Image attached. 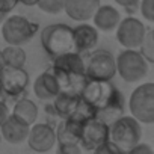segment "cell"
<instances>
[{
  "label": "cell",
  "instance_id": "52a82bcc",
  "mask_svg": "<svg viewBox=\"0 0 154 154\" xmlns=\"http://www.w3.org/2000/svg\"><path fill=\"white\" fill-rule=\"evenodd\" d=\"M85 72L89 80L109 82L116 75V57L107 50H94L85 60Z\"/></svg>",
  "mask_w": 154,
  "mask_h": 154
},
{
  "label": "cell",
  "instance_id": "f546056e",
  "mask_svg": "<svg viewBox=\"0 0 154 154\" xmlns=\"http://www.w3.org/2000/svg\"><path fill=\"white\" fill-rule=\"evenodd\" d=\"M115 3L121 8H125L127 11H134L140 5V0H115Z\"/></svg>",
  "mask_w": 154,
  "mask_h": 154
},
{
  "label": "cell",
  "instance_id": "9c48e42d",
  "mask_svg": "<svg viewBox=\"0 0 154 154\" xmlns=\"http://www.w3.org/2000/svg\"><path fill=\"white\" fill-rule=\"evenodd\" d=\"M110 139V127L98 118H92L82 125L80 146L86 151H95Z\"/></svg>",
  "mask_w": 154,
  "mask_h": 154
},
{
  "label": "cell",
  "instance_id": "e575fe53",
  "mask_svg": "<svg viewBox=\"0 0 154 154\" xmlns=\"http://www.w3.org/2000/svg\"><path fill=\"white\" fill-rule=\"evenodd\" d=\"M6 17H8L6 14H3V12H0V24H2V23L5 21V18H6Z\"/></svg>",
  "mask_w": 154,
  "mask_h": 154
},
{
  "label": "cell",
  "instance_id": "d4e9b609",
  "mask_svg": "<svg viewBox=\"0 0 154 154\" xmlns=\"http://www.w3.org/2000/svg\"><path fill=\"white\" fill-rule=\"evenodd\" d=\"M139 51L143 54V57L148 62L154 63V41H152V36H151V30L146 32V36H145L142 45L139 47Z\"/></svg>",
  "mask_w": 154,
  "mask_h": 154
},
{
  "label": "cell",
  "instance_id": "ffe728a7",
  "mask_svg": "<svg viewBox=\"0 0 154 154\" xmlns=\"http://www.w3.org/2000/svg\"><path fill=\"white\" fill-rule=\"evenodd\" d=\"M79 101H80V95L60 91V92L51 100L50 107L53 109V112H54V115H56L57 118L63 119V118L71 116V113L74 112L75 106L79 104Z\"/></svg>",
  "mask_w": 154,
  "mask_h": 154
},
{
  "label": "cell",
  "instance_id": "277c9868",
  "mask_svg": "<svg viewBox=\"0 0 154 154\" xmlns=\"http://www.w3.org/2000/svg\"><path fill=\"white\" fill-rule=\"evenodd\" d=\"M80 97L85 98L86 101H89L97 109V112L101 109H106L109 106L124 103L122 92L112 85V80L100 82V80H89L88 79Z\"/></svg>",
  "mask_w": 154,
  "mask_h": 154
},
{
  "label": "cell",
  "instance_id": "8992f818",
  "mask_svg": "<svg viewBox=\"0 0 154 154\" xmlns=\"http://www.w3.org/2000/svg\"><path fill=\"white\" fill-rule=\"evenodd\" d=\"M130 115L142 124H154V83L139 85L128 100Z\"/></svg>",
  "mask_w": 154,
  "mask_h": 154
},
{
  "label": "cell",
  "instance_id": "1f68e13d",
  "mask_svg": "<svg viewBox=\"0 0 154 154\" xmlns=\"http://www.w3.org/2000/svg\"><path fill=\"white\" fill-rule=\"evenodd\" d=\"M8 116H9V109H8L6 103H5L2 98H0V127H2L3 121H5Z\"/></svg>",
  "mask_w": 154,
  "mask_h": 154
},
{
  "label": "cell",
  "instance_id": "4fadbf2b",
  "mask_svg": "<svg viewBox=\"0 0 154 154\" xmlns=\"http://www.w3.org/2000/svg\"><path fill=\"white\" fill-rule=\"evenodd\" d=\"M72 35H74V48L79 53H86L94 50L100 38L98 29L88 23H82L72 27Z\"/></svg>",
  "mask_w": 154,
  "mask_h": 154
},
{
  "label": "cell",
  "instance_id": "cb8c5ba5",
  "mask_svg": "<svg viewBox=\"0 0 154 154\" xmlns=\"http://www.w3.org/2000/svg\"><path fill=\"white\" fill-rule=\"evenodd\" d=\"M36 6L45 14L57 15V14H60L63 11L65 0H38Z\"/></svg>",
  "mask_w": 154,
  "mask_h": 154
},
{
  "label": "cell",
  "instance_id": "6da1fadb",
  "mask_svg": "<svg viewBox=\"0 0 154 154\" xmlns=\"http://www.w3.org/2000/svg\"><path fill=\"white\" fill-rule=\"evenodd\" d=\"M41 45L44 51L51 57H57L63 53L72 51L74 48V35H72V27L57 23V24H50L41 30Z\"/></svg>",
  "mask_w": 154,
  "mask_h": 154
},
{
  "label": "cell",
  "instance_id": "74e56055",
  "mask_svg": "<svg viewBox=\"0 0 154 154\" xmlns=\"http://www.w3.org/2000/svg\"><path fill=\"white\" fill-rule=\"evenodd\" d=\"M18 3H21V0H18Z\"/></svg>",
  "mask_w": 154,
  "mask_h": 154
},
{
  "label": "cell",
  "instance_id": "603a6c76",
  "mask_svg": "<svg viewBox=\"0 0 154 154\" xmlns=\"http://www.w3.org/2000/svg\"><path fill=\"white\" fill-rule=\"evenodd\" d=\"M68 118H71V119H74V121H77V122H80V124H85L86 121H89V119H92V118H97V109H95L89 101H86L85 98L80 97L79 104L75 106L74 112H72L71 116H68Z\"/></svg>",
  "mask_w": 154,
  "mask_h": 154
},
{
  "label": "cell",
  "instance_id": "484cf974",
  "mask_svg": "<svg viewBox=\"0 0 154 154\" xmlns=\"http://www.w3.org/2000/svg\"><path fill=\"white\" fill-rule=\"evenodd\" d=\"M139 11L146 21L154 23V0H140Z\"/></svg>",
  "mask_w": 154,
  "mask_h": 154
},
{
  "label": "cell",
  "instance_id": "ba28073f",
  "mask_svg": "<svg viewBox=\"0 0 154 154\" xmlns=\"http://www.w3.org/2000/svg\"><path fill=\"white\" fill-rule=\"evenodd\" d=\"M146 27L134 17H127L116 27V39L124 48H139L146 36Z\"/></svg>",
  "mask_w": 154,
  "mask_h": 154
},
{
  "label": "cell",
  "instance_id": "83f0119b",
  "mask_svg": "<svg viewBox=\"0 0 154 154\" xmlns=\"http://www.w3.org/2000/svg\"><path fill=\"white\" fill-rule=\"evenodd\" d=\"M95 152H101V154H118V152H121V149L109 139L106 143H103L101 146H98L95 149Z\"/></svg>",
  "mask_w": 154,
  "mask_h": 154
},
{
  "label": "cell",
  "instance_id": "d6986e66",
  "mask_svg": "<svg viewBox=\"0 0 154 154\" xmlns=\"http://www.w3.org/2000/svg\"><path fill=\"white\" fill-rule=\"evenodd\" d=\"M51 69L69 71V72H85V59L79 51H68L53 59ZM86 74V72H85Z\"/></svg>",
  "mask_w": 154,
  "mask_h": 154
},
{
  "label": "cell",
  "instance_id": "f1b7e54d",
  "mask_svg": "<svg viewBox=\"0 0 154 154\" xmlns=\"http://www.w3.org/2000/svg\"><path fill=\"white\" fill-rule=\"evenodd\" d=\"M17 5H18V0H0V12L9 15Z\"/></svg>",
  "mask_w": 154,
  "mask_h": 154
},
{
  "label": "cell",
  "instance_id": "d6a6232c",
  "mask_svg": "<svg viewBox=\"0 0 154 154\" xmlns=\"http://www.w3.org/2000/svg\"><path fill=\"white\" fill-rule=\"evenodd\" d=\"M38 0H21V5L24 6H36Z\"/></svg>",
  "mask_w": 154,
  "mask_h": 154
},
{
  "label": "cell",
  "instance_id": "8d00e7d4",
  "mask_svg": "<svg viewBox=\"0 0 154 154\" xmlns=\"http://www.w3.org/2000/svg\"><path fill=\"white\" fill-rule=\"evenodd\" d=\"M151 36H152V41H154V29L151 30Z\"/></svg>",
  "mask_w": 154,
  "mask_h": 154
},
{
  "label": "cell",
  "instance_id": "4dcf8cb0",
  "mask_svg": "<svg viewBox=\"0 0 154 154\" xmlns=\"http://www.w3.org/2000/svg\"><path fill=\"white\" fill-rule=\"evenodd\" d=\"M130 152H131V154H140V152L151 154V152H152V148H151L148 143H145V142H137V143L130 149Z\"/></svg>",
  "mask_w": 154,
  "mask_h": 154
},
{
  "label": "cell",
  "instance_id": "2e32d148",
  "mask_svg": "<svg viewBox=\"0 0 154 154\" xmlns=\"http://www.w3.org/2000/svg\"><path fill=\"white\" fill-rule=\"evenodd\" d=\"M56 75V79L59 82L60 91L63 92H69V94H77L80 95L88 77L85 72H69V71H57V69H51Z\"/></svg>",
  "mask_w": 154,
  "mask_h": 154
},
{
  "label": "cell",
  "instance_id": "44dd1931",
  "mask_svg": "<svg viewBox=\"0 0 154 154\" xmlns=\"http://www.w3.org/2000/svg\"><path fill=\"white\" fill-rule=\"evenodd\" d=\"M12 113L20 119H23L24 122H27L29 125H32L36 122L38 118V106L29 98H20L15 101Z\"/></svg>",
  "mask_w": 154,
  "mask_h": 154
},
{
  "label": "cell",
  "instance_id": "9a60e30c",
  "mask_svg": "<svg viewBox=\"0 0 154 154\" xmlns=\"http://www.w3.org/2000/svg\"><path fill=\"white\" fill-rule=\"evenodd\" d=\"M33 92L36 98L42 101H51L60 92L59 82L53 71H44L36 77L33 82Z\"/></svg>",
  "mask_w": 154,
  "mask_h": 154
},
{
  "label": "cell",
  "instance_id": "7a4b0ae2",
  "mask_svg": "<svg viewBox=\"0 0 154 154\" xmlns=\"http://www.w3.org/2000/svg\"><path fill=\"white\" fill-rule=\"evenodd\" d=\"M109 127L110 140L121 149V152H130V149L142 139V122L133 115H122Z\"/></svg>",
  "mask_w": 154,
  "mask_h": 154
},
{
  "label": "cell",
  "instance_id": "836d02e7",
  "mask_svg": "<svg viewBox=\"0 0 154 154\" xmlns=\"http://www.w3.org/2000/svg\"><path fill=\"white\" fill-rule=\"evenodd\" d=\"M5 69V60H3V54H2V50H0V74Z\"/></svg>",
  "mask_w": 154,
  "mask_h": 154
},
{
  "label": "cell",
  "instance_id": "5b68a950",
  "mask_svg": "<svg viewBox=\"0 0 154 154\" xmlns=\"http://www.w3.org/2000/svg\"><path fill=\"white\" fill-rule=\"evenodd\" d=\"M38 32V24L23 15H8L2 23V38L6 44L23 45Z\"/></svg>",
  "mask_w": 154,
  "mask_h": 154
},
{
  "label": "cell",
  "instance_id": "5bb4252c",
  "mask_svg": "<svg viewBox=\"0 0 154 154\" xmlns=\"http://www.w3.org/2000/svg\"><path fill=\"white\" fill-rule=\"evenodd\" d=\"M100 0H65L63 12L75 21H88L100 8Z\"/></svg>",
  "mask_w": 154,
  "mask_h": 154
},
{
  "label": "cell",
  "instance_id": "4316f807",
  "mask_svg": "<svg viewBox=\"0 0 154 154\" xmlns=\"http://www.w3.org/2000/svg\"><path fill=\"white\" fill-rule=\"evenodd\" d=\"M59 152L62 154H79L82 151L80 143H59Z\"/></svg>",
  "mask_w": 154,
  "mask_h": 154
},
{
  "label": "cell",
  "instance_id": "8fae6325",
  "mask_svg": "<svg viewBox=\"0 0 154 154\" xmlns=\"http://www.w3.org/2000/svg\"><path fill=\"white\" fill-rule=\"evenodd\" d=\"M26 142H27L29 148L36 151V152L50 151L54 146V143L57 142V139H56V128L53 125L47 124V122L32 124Z\"/></svg>",
  "mask_w": 154,
  "mask_h": 154
},
{
  "label": "cell",
  "instance_id": "ac0fdd59",
  "mask_svg": "<svg viewBox=\"0 0 154 154\" xmlns=\"http://www.w3.org/2000/svg\"><path fill=\"white\" fill-rule=\"evenodd\" d=\"M82 125L71 118H63L56 127V139L57 143H80Z\"/></svg>",
  "mask_w": 154,
  "mask_h": 154
},
{
  "label": "cell",
  "instance_id": "d590c367",
  "mask_svg": "<svg viewBox=\"0 0 154 154\" xmlns=\"http://www.w3.org/2000/svg\"><path fill=\"white\" fill-rule=\"evenodd\" d=\"M3 97V86H2V80H0V98Z\"/></svg>",
  "mask_w": 154,
  "mask_h": 154
},
{
  "label": "cell",
  "instance_id": "7402d4cb",
  "mask_svg": "<svg viewBox=\"0 0 154 154\" xmlns=\"http://www.w3.org/2000/svg\"><path fill=\"white\" fill-rule=\"evenodd\" d=\"M3 60H5V66H12V68H23L26 65L27 60V54L24 51V48L21 45H12L8 44L3 50Z\"/></svg>",
  "mask_w": 154,
  "mask_h": 154
},
{
  "label": "cell",
  "instance_id": "e0dca14e",
  "mask_svg": "<svg viewBox=\"0 0 154 154\" xmlns=\"http://www.w3.org/2000/svg\"><path fill=\"white\" fill-rule=\"evenodd\" d=\"M92 20H94V26L98 30L112 32V30H116V27L121 21V15L116 8H113L110 5H100V8L94 14Z\"/></svg>",
  "mask_w": 154,
  "mask_h": 154
},
{
  "label": "cell",
  "instance_id": "30bf717a",
  "mask_svg": "<svg viewBox=\"0 0 154 154\" xmlns=\"http://www.w3.org/2000/svg\"><path fill=\"white\" fill-rule=\"evenodd\" d=\"M0 80L3 86V95L8 97H20L26 92L29 86V74L23 68H12V66H5V69L0 74Z\"/></svg>",
  "mask_w": 154,
  "mask_h": 154
},
{
  "label": "cell",
  "instance_id": "3957f363",
  "mask_svg": "<svg viewBox=\"0 0 154 154\" xmlns=\"http://www.w3.org/2000/svg\"><path fill=\"white\" fill-rule=\"evenodd\" d=\"M116 72L127 83L142 82L148 74V60L137 48H125L116 56Z\"/></svg>",
  "mask_w": 154,
  "mask_h": 154
},
{
  "label": "cell",
  "instance_id": "7c38bea8",
  "mask_svg": "<svg viewBox=\"0 0 154 154\" xmlns=\"http://www.w3.org/2000/svg\"><path fill=\"white\" fill-rule=\"evenodd\" d=\"M29 131H30V125L24 122L23 119H20L18 116H15L14 113H9V116L3 121L2 127H0V133H2L3 140L12 145L26 142Z\"/></svg>",
  "mask_w": 154,
  "mask_h": 154
}]
</instances>
